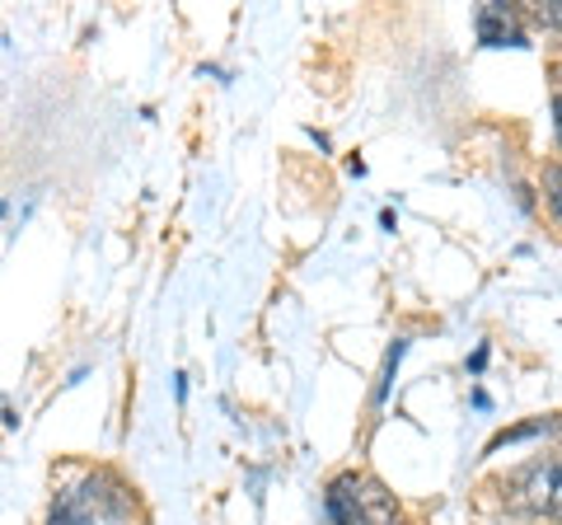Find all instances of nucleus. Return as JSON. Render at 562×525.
I'll return each instance as SVG.
<instances>
[{
	"label": "nucleus",
	"mask_w": 562,
	"mask_h": 525,
	"mask_svg": "<svg viewBox=\"0 0 562 525\" xmlns=\"http://www.w3.org/2000/svg\"><path fill=\"white\" fill-rule=\"evenodd\" d=\"M127 512H132V493L109 469H94V474H85L80 488H66L52 502L47 525H109V521H122Z\"/></svg>",
	"instance_id": "obj_1"
},
{
	"label": "nucleus",
	"mask_w": 562,
	"mask_h": 525,
	"mask_svg": "<svg viewBox=\"0 0 562 525\" xmlns=\"http://www.w3.org/2000/svg\"><path fill=\"white\" fill-rule=\"evenodd\" d=\"M328 525H403L394 498L366 474H338L324 493Z\"/></svg>",
	"instance_id": "obj_2"
},
{
	"label": "nucleus",
	"mask_w": 562,
	"mask_h": 525,
	"mask_svg": "<svg viewBox=\"0 0 562 525\" xmlns=\"http://www.w3.org/2000/svg\"><path fill=\"white\" fill-rule=\"evenodd\" d=\"M502 493L512 512L558 521L562 525V460H530L502 479Z\"/></svg>",
	"instance_id": "obj_3"
},
{
	"label": "nucleus",
	"mask_w": 562,
	"mask_h": 525,
	"mask_svg": "<svg viewBox=\"0 0 562 525\" xmlns=\"http://www.w3.org/2000/svg\"><path fill=\"white\" fill-rule=\"evenodd\" d=\"M473 29H479V43L483 47H525V29H520V14L512 5H479L473 14Z\"/></svg>",
	"instance_id": "obj_4"
},
{
	"label": "nucleus",
	"mask_w": 562,
	"mask_h": 525,
	"mask_svg": "<svg viewBox=\"0 0 562 525\" xmlns=\"http://www.w3.org/2000/svg\"><path fill=\"white\" fill-rule=\"evenodd\" d=\"M520 14L539 29H562V0H525Z\"/></svg>",
	"instance_id": "obj_5"
},
{
	"label": "nucleus",
	"mask_w": 562,
	"mask_h": 525,
	"mask_svg": "<svg viewBox=\"0 0 562 525\" xmlns=\"http://www.w3.org/2000/svg\"><path fill=\"white\" fill-rule=\"evenodd\" d=\"M543 202H549L553 221L562 225V165H543Z\"/></svg>",
	"instance_id": "obj_6"
},
{
	"label": "nucleus",
	"mask_w": 562,
	"mask_h": 525,
	"mask_svg": "<svg viewBox=\"0 0 562 525\" xmlns=\"http://www.w3.org/2000/svg\"><path fill=\"white\" fill-rule=\"evenodd\" d=\"M553 132H558V150H562V94L553 99Z\"/></svg>",
	"instance_id": "obj_7"
},
{
	"label": "nucleus",
	"mask_w": 562,
	"mask_h": 525,
	"mask_svg": "<svg viewBox=\"0 0 562 525\" xmlns=\"http://www.w3.org/2000/svg\"><path fill=\"white\" fill-rule=\"evenodd\" d=\"M483 366H487V347H479V353L469 357V371H483Z\"/></svg>",
	"instance_id": "obj_8"
},
{
	"label": "nucleus",
	"mask_w": 562,
	"mask_h": 525,
	"mask_svg": "<svg viewBox=\"0 0 562 525\" xmlns=\"http://www.w3.org/2000/svg\"><path fill=\"white\" fill-rule=\"evenodd\" d=\"M553 80H558V94H562V57L553 62Z\"/></svg>",
	"instance_id": "obj_9"
}]
</instances>
